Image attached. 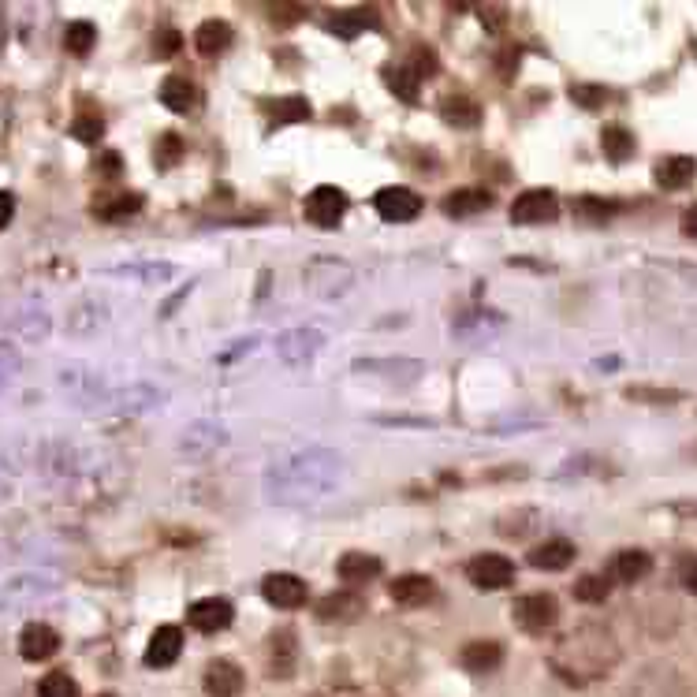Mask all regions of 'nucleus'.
<instances>
[{"mask_svg": "<svg viewBox=\"0 0 697 697\" xmlns=\"http://www.w3.org/2000/svg\"><path fill=\"white\" fill-rule=\"evenodd\" d=\"M347 478H351V466L340 459V451L310 444V448L280 455V459L265 470L261 489L269 496V504L302 511V507L325 504L328 496H336Z\"/></svg>", "mask_w": 697, "mask_h": 697, "instance_id": "f257e3e1", "label": "nucleus"}, {"mask_svg": "<svg viewBox=\"0 0 697 697\" xmlns=\"http://www.w3.org/2000/svg\"><path fill=\"white\" fill-rule=\"evenodd\" d=\"M619 660V645L604 627L586 623V627L571 630L567 638H560L556 653H552V671L560 675L567 686H586L593 679H601L615 668Z\"/></svg>", "mask_w": 697, "mask_h": 697, "instance_id": "f03ea898", "label": "nucleus"}, {"mask_svg": "<svg viewBox=\"0 0 697 697\" xmlns=\"http://www.w3.org/2000/svg\"><path fill=\"white\" fill-rule=\"evenodd\" d=\"M60 388L82 410H112V399H116V384H109L101 373H90V369H64Z\"/></svg>", "mask_w": 697, "mask_h": 697, "instance_id": "7ed1b4c3", "label": "nucleus"}, {"mask_svg": "<svg viewBox=\"0 0 697 697\" xmlns=\"http://www.w3.org/2000/svg\"><path fill=\"white\" fill-rule=\"evenodd\" d=\"M351 284H355V273H351V265L340 258H317L306 265V291L317 295V299H325V302L343 299Z\"/></svg>", "mask_w": 697, "mask_h": 697, "instance_id": "20e7f679", "label": "nucleus"}, {"mask_svg": "<svg viewBox=\"0 0 697 697\" xmlns=\"http://www.w3.org/2000/svg\"><path fill=\"white\" fill-rule=\"evenodd\" d=\"M325 328L317 325H299V328H287L284 336L276 340V355L284 366H306L310 358H317V351L325 347Z\"/></svg>", "mask_w": 697, "mask_h": 697, "instance_id": "39448f33", "label": "nucleus"}, {"mask_svg": "<svg viewBox=\"0 0 697 697\" xmlns=\"http://www.w3.org/2000/svg\"><path fill=\"white\" fill-rule=\"evenodd\" d=\"M228 444V429L220 422H194L183 429V437H179V455L183 459H209V455H217L220 448Z\"/></svg>", "mask_w": 697, "mask_h": 697, "instance_id": "423d86ee", "label": "nucleus"}, {"mask_svg": "<svg viewBox=\"0 0 697 697\" xmlns=\"http://www.w3.org/2000/svg\"><path fill=\"white\" fill-rule=\"evenodd\" d=\"M556 619H560V604H556L552 593H526V597L515 601V623L526 634H545Z\"/></svg>", "mask_w": 697, "mask_h": 697, "instance_id": "0eeeda50", "label": "nucleus"}, {"mask_svg": "<svg viewBox=\"0 0 697 697\" xmlns=\"http://www.w3.org/2000/svg\"><path fill=\"white\" fill-rule=\"evenodd\" d=\"M560 217V198L548 187H537V191H526L511 202V220L515 224H548V220Z\"/></svg>", "mask_w": 697, "mask_h": 697, "instance_id": "6e6552de", "label": "nucleus"}, {"mask_svg": "<svg viewBox=\"0 0 697 697\" xmlns=\"http://www.w3.org/2000/svg\"><path fill=\"white\" fill-rule=\"evenodd\" d=\"M466 578L478 589H504L515 582V563L507 560V556H500V552H481V556L470 560Z\"/></svg>", "mask_w": 697, "mask_h": 697, "instance_id": "1a4fd4ad", "label": "nucleus"}, {"mask_svg": "<svg viewBox=\"0 0 697 697\" xmlns=\"http://www.w3.org/2000/svg\"><path fill=\"white\" fill-rule=\"evenodd\" d=\"M261 597L273 604V608H280V612H295V608L306 604L310 589H306L302 578L280 571V574H265V582H261Z\"/></svg>", "mask_w": 697, "mask_h": 697, "instance_id": "9d476101", "label": "nucleus"}, {"mask_svg": "<svg viewBox=\"0 0 697 697\" xmlns=\"http://www.w3.org/2000/svg\"><path fill=\"white\" fill-rule=\"evenodd\" d=\"M373 209L377 217L388 220V224H407L422 213V198L407 187H384V191L373 194Z\"/></svg>", "mask_w": 697, "mask_h": 697, "instance_id": "9b49d317", "label": "nucleus"}, {"mask_svg": "<svg viewBox=\"0 0 697 697\" xmlns=\"http://www.w3.org/2000/svg\"><path fill=\"white\" fill-rule=\"evenodd\" d=\"M347 213V194L340 187H314L306 194V220L317 228H336Z\"/></svg>", "mask_w": 697, "mask_h": 697, "instance_id": "f8f14e48", "label": "nucleus"}, {"mask_svg": "<svg viewBox=\"0 0 697 697\" xmlns=\"http://www.w3.org/2000/svg\"><path fill=\"white\" fill-rule=\"evenodd\" d=\"M232 619H235V608L224 597H202V601H194L187 608V623L198 634H220V630L232 627Z\"/></svg>", "mask_w": 697, "mask_h": 697, "instance_id": "ddd939ff", "label": "nucleus"}, {"mask_svg": "<svg viewBox=\"0 0 697 697\" xmlns=\"http://www.w3.org/2000/svg\"><path fill=\"white\" fill-rule=\"evenodd\" d=\"M183 653V630L172 627V623H164V627L153 630L150 645H146V668H172Z\"/></svg>", "mask_w": 697, "mask_h": 697, "instance_id": "4468645a", "label": "nucleus"}, {"mask_svg": "<svg viewBox=\"0 0 697 697\" xmlns=\"http://www.w3.org/2000/svg\"><path fill=\"white\" fill-rule=\"evenodd\" d=\"M56 649H60V634L49 623H27L23 634H19V656L30 660V664H41V660L56 656Z\"/></svg>", "mask_w": 697, "mask_h": 697, "instance_id": "2eb2a0df", "label": "nucleus"}, {"mask_svg": "<svg viewBox=\"0 0 697 697\" xmlns=\"http://www.w3.org/2000/svg\"><path fill=\"white\" fill-rule=\"evenodd\" d=\"M164 403V392L157 384H120L116 388V399H112V410H120V414H146V410L161 407Z\"/></svg>", "mask_w": 697, "mask_h": 697, "instance_id": "dca6fc26", "label": "nucleus"}, {"mask_svg": "<svg viewBox=\"0 0 697 697\" xmlns=\"http://www.w3.org/2000/svg\"><path fill=\"white\" fill-rule=\"evenodd\" d=\"M392 601L403 604V608H422L437 597V582L429 578V574H399L396 582H392Z\"/></svg>", "mask_w": 697, "mask_h": 697, "instance_id": "f3484780", "label": "nucleus"}, {"mask_svg": "<svg viewBox=\"0 0 697 697\" xmlns=\"http://www.w3.org/2000/svg\"><path fill=\"white\" fill-rule=\"evenodd\" d=\"M243 683H246L243 668L232 664V660H213L202 675V686L209 697H235L239 690H243Z\"/></svg>", "mask_w": 697, "mask_h": 697, "instance_id": "a211bd4d", "label": "nucleus"}, {"mask_svg": "<svg viewBox=\"0 0 697 697\" xmlns=\"http://www.w3.org/2000/svg\"><path fill=\"white\" fill-rule=\"evenodd\" d=\"M694 176H697V161L694 157H686V153H671L664 161H656V168H653V179L664 191H683V187L694 183Z\"/></svg>", "mask_w": 697, "mask_h": 697, "instance_id": "6ab92c4d", "label": "nucleus"}, {"mask_svg": "<svg viewBox=\"0 0 697 697\" xmlns=\"http://www.w3.org/2000/svg\"><path fill=\"white\" fill-rule=\"evenodd\" d=\"M504 325V317L489 314V310H466L459 321H455V340L463 343H485L492 340Z\"/></svg>", "mask_w": 697, "mask_h": 697, "instance_id": "aec40b11", "label": "nucleus"}, {"mask_svg": "<svg viewBox=\"0 0 697 697\" xmlns=\"http://www.w3.org/2000/svg\"><path fill=\"white\" fill-rule=\"evenodd\" d=\"M105 273L120 276V280H138V284H164V280H172L176 269L168 261H127V265H109Z\"/></svg>", "mask_w": 697, "mask_h": 697, "instance_id": "412c9836", "label": "nucleus"}, {"mask_svg": "<svg viewBox=\"0 0 697 697\" xmlns=\"http://www.w3.org/2000/svg\"><path fill=\"white\" fill-rule=\"evenodd\" d=\"M485 209H492V194L481 191V187H459V191H451L448 198H444V213L455 220L485 213Z\"/></svg>", "mask_w": 697, "mask_h": 697, "instance_id": "4be33fe9", "label": "nucleus"}, {"mask_svg": "<svg viewBox=\"0 0 697 697\" xmlns=\"http://www.w3.org/2000/svg\"><path fill=\"white\" fill-rule=\"evenodd\" d=\"M49 589H53V582H49V578H41V574H19V578H12L8 586L0 589V608H4V604L38 601V597H45Z\"/></svg>", "mask_w": 697, "mask_h": 697, "instance_id": "5701e85b", "label": "nucleus"}, {"mask_svg": "<svg viewBox=\"0 0 697 697\" xmlns=\"http://www.w3.org/2000/svg\"><path fill=\"white\" fill-rule=\"evenodd\" d=\"M571 563H574V545L567 537H552V541H545V545H537L530 552V567H537V571H563Z\"/></svg>", "mask_w": 697, "mask_h": 697, "instance_id": "b1692460", "label": "nucleus"}, {"mask_svg": "<svg viewBox=\"0 0 697 697\" xmlns=\"http://www.w3.org/2000/svg\"><path fill=\"white\" fill-rule=\"evenodd\" d=\"M336 574H340L347 586H366V582H373L381 574V560L369 556V552H347V556H340Z\"/></svg>", "mask_w": 697, "mask_h": 697, "instance_id": "393cba45", "label": "nucleus"}, {"mask_svg": "<svg viewBox=\"0 0 697 697\" xmlns=\"http://www.w3.org/2000/svg\"><path fill=\"white\" fill-rule=\"evenodd\" d=\"M142 213V194L135 191H120V194H109V198H97L94 202V217L97 220H131Z\"/></svg>", "mask_w": 697, "mask_h": 697, "instance_id": "a878e982", "label": "nucleus"}, {"mask_svg": "<svg viewBox=\"0 0 697 697\" xmlns=\"http://www.w3.org/2000/svg\"><path fill=\"white\" fill-rule=\"evenodd\" d=\"M466 671H474V675H489V671L500 668V660H504V645L500 642H470L463 645V653H459Z\"/></svg>", "mask_w": 697, "mask_h": 697, "instance_id": "bb28decb", "label": "nucleus"}, {"mask_svg": "<svg viewBox=\"0 0 697 697\" xmlns=\"http://www.w3.org/2000/svg\"><path fill=\"white\" fill-rule=\"evenodd\" d=\"M328 27H332V34H340V38H355V34H362V30H377L381 27V19H377V12H373L369 4H362V8L336 12L332 19H328Z\"/></svg>", "mask_w": 697, "mask_h": 697, "instance_id": "cd10ccee", "label": "nucleus"}, {"mask_svg": "<svg viewBox=\"0 0 697 697\" xmlns=\"http://www.w3.org/2000/svg\"><path fill=\"white\" fill-rule=\"evenodd\" d=\"M608 567H612L608 574H612L615 582L630 586V582H638V578H645V574H649L653 560H649V552H642V548H627V552H615Z\"/></svg>", "mask_w": 697, "mask_h": 697, "instance_id": "c85d7f7f", "label": "nucleus"}, {"mask_svg": "<svg viewBox=\"0 0 697 697\" xmlns=\"http://www.w3.org/2000/svg\"><path fill=\"white\" fill-rule=\"evenodd\" d=\"M317 615L321 619H328V623H351V619H358L362 615V597L358 593H328V597H321V604H317Z\"/></svg>", "mask_w": 697, "mask_h": 697, "instance_id": "c756f323", "label": "nucleus"}, {"mask_svg": "<svg viewBox=\"0 0 697 697\" xmlns=\"http://www.w3.org/2000/svg\"><path fill=\"white\" fill-rule=\"evenodd\" d=\"M295 656H299V642H295V634H273L269 638V671H273L276 679H287L291 671H295Z\"/></svg>", "mask_w": 697, "mask_h": 697, "instance_id": "7c9ffc66", "label": "nucleus"}, {"mask_svg": "<svg viewBox=\"0 0 697 697\" xmlns=\"http://www.w3.org/2000/svg\"><path fill=\"white\" fill-rule=\"evenodd\" d=\"M161 105L172 112H191L198 105V90H194L191 79H183V75H168L161 82Z\"/></svg>", "mask_w": 697, "mask_h": 697, "instance_id": "2f4dec72", "label": "nucleus"}, {"mask_svg": "<svg viewBox=\"0 0 697 697\" xmlns=\"http://www.w3.org/2000/svg\"><path fill=\"white\" fill-rule=\"evenodd\" d=\"M228 45H232V27L224 19H205L202 27H198V34H194V49L202 56H217Z\"/></svg>", "mask_w": 697, "mask_h": 697, "instance_id": "473e14b6", "label": "nucleus"}, {"mask_svg": "<svg viewBox=\"0 0 697 697\" xmlns=\"http://www.w3.org/2000/svg\"><path fill=\"white\" fill-rule=\"evenodd\" d=\"M261 109L269 112V120L273 123H302L310 120V105L302 101V97H280V101H261Z\"/></svg>", "mask_w": 697, "mask_h": 697, "instance_id": "72a5a7b5", "label": "nucleus"}, {"mask_svg": "<svg viewBox=\"0 0 697 697\" xmlns=\"http://www.w3.org/2000/svg\"><path fill=\"white\" fill-rule=\"evenodd\" d=\"M444 120L451 123V127H478L481 123V109H478V101H470L466 94H455L444 101Z\"/></svg>", "mask_w": 697, "mask_h": 697, "instance_id": "f704fd0d", "label": "nucleus"}, {"mask_svg": "<svg viewBox=\"0 0 697 697\" xmlns=\"http://www.w3.org/2000/svg\"><path fill=\"white\" fill-rule=\"evenodd\" d=\"M8 325L23 336V340H45V332H49V317L41 314V310H15L8 317Z\"/></svg>", "mask_w": 697, "mask_h": 697, "instance_id": "c9c22d12", "label": "nucleus"}, {"mask_svg": "<svg viewBox=\"0 0 697 697\" xmlns=\"http://www.w3.org/2000/svg\"><path fill=\"white\" fill-rule=\"evenodd\" d=\"M68 332H75V336H90V332H97V328L105 325V310L97 306V302H82V306H75L68 317Z\"/></svg>", "mask_w": 697, "mask_h": 697, "instance_id": "e433bc0d", "label": "nucleus"}, {"mask_svg": "<svg viewBox=\"0 0 697 697\" xmlns=\"http://www.w3.org/2000/svg\"><path fill=\"white\" fill-rule=\"evenodd\" d=\"M601 146L608 153V161H627L630 153H634V135H630L627 127H604L601 135Z\"/></svg>", "mask_w": 697, "mask_h": 697, "instance_id": "4c0bfd02", "label": "nucleus"}, {"mask_svg": "<svg viewBox=\"0 0 697 697\" xmlns=\"http://www.w3.org/2000/svg\"><path fill=\"white\" fill-rule=\"evenodd\" d=\"M384 79H388V86H392V94L399 97V101H418V75L407 68V64H399V68H388L384 71Z\"/></svg>", "mask_w": 697, "mask_h": 697, "instance_id": "58836bf2", "label": "nucleus"}, {"mask_svg": "<svg viewBox=\"0 0 697 697\" xmlns=\"http://www.w3.org/2000/svg\"><path fill=\"white\" fill-rule=\"evenodd\" d=\"M608 589H612V578H604V574H586V578L574 582V597L582 604H601L604 597H608Z\"/></svg>", "mask_w": 697, "mask_h": 697, "instance_id": "ea45409f", "label": "nucleus"}, {"mask_svg": "<svg viewBox=\"0 0 697 697\" xmlns=\"http://www.w3.org/2000/svg\"><path fill=\"white\" fill-rule=\"evenodd\" d=\"M94 41H97V30L94 23H86V19H75V23H68V34H64V45H68L75 56H86L90 49H94Z\"/></svg>", "mask_w": 697, "mask_h": 697, "instance_id": "a19ab883", "label": "nucleus"}, {"mask_svg": "<svg viewBox=\"0 0 697 697\" xmlns=\"http://www.w3.org/2000/svg\"><path fill=\"white\" fill-rule=\"evenodd\" d=\"M38 697H79V686L68 671H49L38 683Z\"/></svg>", "mask_w": 697, "mask_h": 697, "instance_id": "79ce46f5", "label": "nucleus"}, {"mask_svg": "<svg viewBox=\"0 0 697 697\" xmlns=\"http://www.w3.org/2000/svg\"><path fill=\"white\" fill-rule=\"evenodd\" d=\"M403 64H407L410 71H414V75H418V79H429V75H437V53H433V49H429V45H414V49H410L407 53V60H403Z\"/></svg>", "mask_w": 697, "mask_h": 697, "instance_id": "37998d69", "label": "nucleus"}, {"mask_svg": "<svg viewBox=\"0 0 697 697\" xmlns=\"http://www.w3.org/2000/svg\"><path fill=\"white\" fill-rule=\"evenodd\" d=\"M71 135L79 138V142H101V135H105V120H101L97 112H79L75 123H71Z\"/></svg>", "mask_w": 697, "mask_h": 697, "instance_id": "c03bdc74", "label": "nucleus"}, {"mask_svg": "<svg viewBox=\"0 0 697 697\" xmlns=\"http://www.w3.org/2000/svg\"><path fill=\"white\" fill-rule=\"evenodd\" d=\"M19 369H23V358L15 351V343L0 340V392L19 377Z\"/></svg>", "mask_w": 697, "mask_h": 697, "instance_id": "a18cd8bd", "label": "nucleus"}, {"mask_svg": "<svg viewBox=\"0 0 697 697\" xmlns=\"http://www.w3.org/2000/svg\"><path fill=\"white\" fill-rule=\"evenodd\" d=\"M179 157H183V138L172 135V131L157 138V153H153L157 168H172V164H179Z\"/></svg>", "mask_w": 697, "mask_h": 697, "instance_id": "49530a36", "label": "nucleus"}, {"mask_svg": "<svg viewBox=\"0 0 697 697\" xmlns=\"http://www.w3.org/2000/svg\"><path fill=\"white\" fill-rule=\"evenodd\" d=\"M574 209H578V217H582V220H586V217L589 220H608L619 205L608 202V198H593V194H589V198H574Z\"/></svg>", "mask_w": 697, "mask_h": 697, "instance_id": "de8ad7c7", "label": "nucleus"}, {"mask_svg": "<svg viewBox=\"0 0 697 697\" xmlns=\"http://www.w3.org/2000/svg\"><path fill=\"white\" fill-rule=\"evenodd\" d=\"M571 97L578 105H586V109H601L604 101H608V94H604L601 86H574Z\"/></svg>", "mask_w": 697, "mask_h": 697, "instance_id": "09e8293b", "label": "nucleus"}, {"mask_svg": "<svg viewBox=\"0 0 697 697\" xmlns=\"http://www.w3.org/2000/svg\"><path fill=\"white\" fill-rule=\"evenodd\" d=\"M15 481V455L8 444H0V492H8Z\"/></svg>", "mask_w": 697, "mask_h": 697, "instance_id": "8fccbe9b", "label": "nucleus"}, {"mask_svg": "<svg viewBox=\"0 0 697 697\" xmlns=\"http://www.w3.org/2000/svg\"><path fill=\"white\" fill-rule=\"evenodd\" d=\"M153 49L161 56H172L179 49V30L176 27H161L157 30V38H153Z\"/></svg>", "mask_w": 697, "mask_h": 697, "instance_id": "3c124183", "label": "nucleus"}, {"mask_svg": "<svg viewBox=\"0 0 697 697\" xmlns=\"http://www.w3.org/2000/svg\"><path fill=\"white\" fill-rule=\"evenodd\" d=\"M15 217V198L8 191H0V228H8Z\"/></svg>", "mask_w": 697, "mask_h": 697, "instance_id": "603ef678", "label": "nucleus"}, {"mask_svg": "<svg viewBox=\"0 0 697 697\" xmlns=\"http://www.w3.org/2000/svg\"><path fill=\"white\" fill-rule=\"evenodd\" d=\"M683 232L690 235V239H697V202L683 213Z\"/></svg>", "mask_w": 697, "mask_h": 697, "instance_id": "864d4df0", "label": "nucleus"}, {"mask_svg": "<svg viewBox=\"0 0 697 697\" xmlns=\"http://www.w3.org/2000/svg\"><path fill=\"white\" fill-rule=\"evenodd\" d=\"M683 582H686V589H690V593L697 597V560L683 571Z\"/></svg>", "mask_w": 697, "mask_h": 697, "instance_id": "5fc2aeb1", "label": "nucleus"}, {"mask_svg": "<svg viewBox=\"0 0 697 697\" xmlns=\"http://www.w3.org/2000/svg\"><path fill=\"white\" fill-rule=\"evenodd\" d=\"M273 15H276V19H287V23H291V19H299V15H302V8H273Z\"/></svg>", "mask_w": 697, "mask_h": 697, "instance_id": "6e6d98bb", "label": "nucleus"}, {"mask_svg": "<svg viewBox=\"0 0 697 697\" xmlns=\"http://www.w3.org/2000/svg\"><path fill=\"white\" fill-rule=\"evenodd\" d=\"M101 697H112V694H101Z\"/></svg>", "mask_w": 697, "mask_h": 697, "instance_id": "4d7b16f0", "label": "nucleus"}]
</instances>
